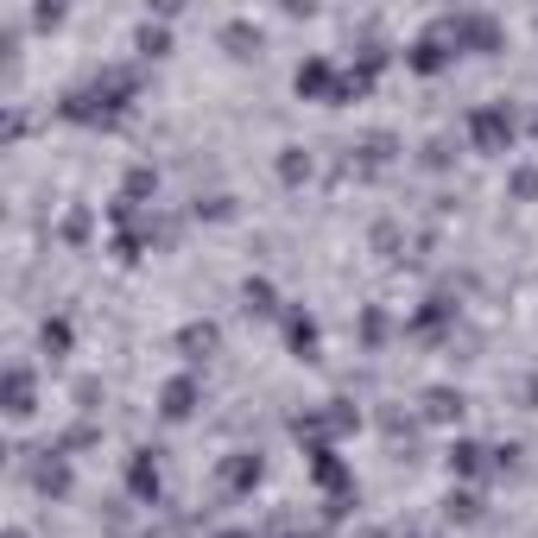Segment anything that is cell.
<instances>
[{"label": "cell", "mask_w": 538, "mask_h": 538, "mask_svg": "<svg viewBox=\"0 0 538 538\" xmlns=\"http://www.w3.org/2000/svg\"><path fill=\"white\" fill-rule=\"evenodd\" d=\"M190 400H197V387L190 381H171L165 387V418H190Z\"/></svg>", "instance_id": "obj_4"}, {"label": "cell", "mask_w": 538, "mask_h": 538, "mask_svg": "<svg viewBox=\"0 0 538 538\" xmlns=\"http://www.w3.org/2000/svg\"><path fill=\"white\" fill-rule=\"evenodd\" d=\"M32 488H38V494H64V488H70V469L51 456V462H38V469H32Z\"/></svg>", "instance_id": "obj_2"}, {"label": "cell", "mask_w": 538, "mask_h": 538, "mask_svg": "<svg viewBox=\"0 0 538 538\" xmlns=\"http://www.w3.org/2000/svg\"><path fill=\"white\" fill-rule=\"evenodd\" d=\"M6 411H13V418H32V374H25V368L6 374Z\"/></svg>", "instance_id": "obj_1"}, {"label": "cell", "mask_w": 538, "mask_h": 538, "mask_svg": "<svg viewBox=\"0 0 538 538\" xmlns=\"http://www.w3.org/2000/svg\"><path fill=\"white\" fill-rule=\"evenodd\" d=\"M6 538H32V533H25V526H13V533H6Z\"/></svg>", "instance_id": "obj_6"}, {"label": "cell", "mask_w": 538, "mask_h": 538, "mask_svg": "<svg viewBox=\"0 0 538 538\" xmlns=\"http://www.w3.org/2000/svg\"><path fill=\"white\" fill-rule=\"evenodd\" d=\"M38 349H45V355H64V349H70V323H64V317H45V323H38Z\"/></svg>", "instance_id": "obj_3"}, {"label": "cell", "mask_w": 538, "mask_h": 538, "mask_svg": "<svg viewBox=\"0 0 538 538\" xmlns=\"http://www.w3.org/2000/svg\"><path fill=\"white\" fill-rule=\"evenodd\" d=\"M424 411H431V418H456V411H462V393H443V387H437V393H424Z\"/></svg>", "instance_id": "obj_5"}]
</instances>
